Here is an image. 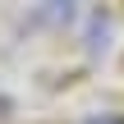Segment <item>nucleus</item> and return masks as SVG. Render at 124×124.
Wrapping results in <instances>:
<instances>
[{
	"mask_svg": "<svg viewBox=\"0 0 124 124\" xmlns=\"http://www.w3.org/2000/svg\"><path fill=\"white\" fill-rule=\"evenodd\" d=\"M5 110H9V101H5V97H0V115H5Z\"/></svg>",
	"mask_w": 124,
	"mask_h": 124,
	"instance_id": "nucleus-1",
	"label": "nucleus"
}]
</instances>
